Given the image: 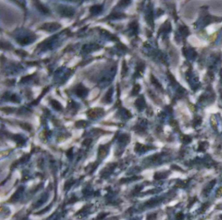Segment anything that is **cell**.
I'll return each instance as SVG.
<instances>
[{"label":"cell","mask_w":222,"mask_h":220,"mask_svg":"<svg viewBox=\"0 0 222 220\" xmlns=\"http://www.w3.org/2000/svg\"><path fill=\"white\" fill-rule=\"evenodd\" d=\"M61 13L63 15H65V16H71L72 14H74L73 10H72L71 9L68 8V7H65V8H63L62 10H61Z\"/></svg>","instance_id":"obj_3"},{"label":"cell","mask_w":222,"mask_h":220,"mask_svg":"<svg viewBox=\"0 0 222 220\" xmlns=\"http://www.w3.org/2000/svg\"><path fill=\"white\" fill-rule=\"evenodd\" d=\"M51 104H52V107H53V108H54L55 109H56V110H61V104H60L58 101H56V100H52Z\"/></svg>","instance_id":"obj_4"},{"label":"cell","mask_w":222,"mask_h":220,"mask_svg":"<svg viewBox=\"0 0 222 220\" xmlns=\"http://www.w3.org/2000/svg\"><path fill=\"white\" fill-rule=\"evenodd\" d=\"M102 10V7L100 6H94L91 9L92 13H99Z\"/></svg>","instance_id":"obj_5"},{"label":"cell","mask_w":222,"mask_h":220,"mask_svg":"<svg viewBox=\"0 0 222 220\" xmlns=\"http://www.w3.org/2000/svg\"><path fill=\"white\" fill-rule=\"evenodd\" d=\"M76 93L78 96H80V97H82V96L85 95L87 94V90L83 86L80 85L78 87L77 89H76Z\"/></svg>","instance_id":"obj_2"},{"label":"cell","mask_w":222,"mask_h":220,"mask_svg":"<svg viewBox=\"0 0 222 220\" xmlns=\"http://www.w3.org/2000/svg\"><path fill=\"white\" fill-rule=\"evenodd\" d=\"M60 25L56 23H50V24H46L43 25V29L48 31H53L57 29H59Z\"/></svg>","instance_id":"obj_1"}]
</instances>
